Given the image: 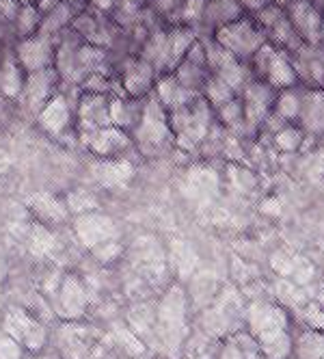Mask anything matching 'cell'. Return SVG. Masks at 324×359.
<instances>
[{"label": "cell", "mask_w": 324, "mask_h": 359, "mask_svg": "<svg viewBox=\"0 0 324 359\" xmlns=\"http://www.w3.org/2000/svg\"><path fill=\"white\" fill-rule=\"evenodd\" d=\"M246 323L264 357L286 359L290 355L292 338L288 331V316L279 305L255 303L246 312Z\"/></svg>", "instance_id": "obj_1"}, {"label": "cell", "mask_w": 324, "mask_h": 359, "mask_svg": "<svg viewBox=\"0 0 324 359\" xmlns=\"http://www.w3.org/2000/svg\"><path fill=\"white\" fill-rule=\"evenodd\" d=\"M136 154L145 158H156L162 156L169 149L176 147V135H173L169 126L167 109L158 102L154 91L145 100V113L139 123V128L132 133Z\"/></svg>", "instance_id": "obj_2"}, {"label": "cell", "mask_w": 324, "mask_h": 359, "mask_svg": "<svg viewBox=\"0 0 324 359\" xmlns=\"http://www.w3.org/2000/svg\"><path fill=\"white\" fill-rule=\"evenodd\" d=\"M248 67H251V74L255 81L268 83L277 91L286 89V87H294V85H298V81H301L290 53L272 46L270 41L260 46V50L253 55Z\"/></svg>", "instance_id": "obj_3"}, {"label": "cell", "mask_w": 324, "mask_h": 359, "mask_svg": "<svg viewBox=\"0 0 324 359\" xmlns=\"http://www.w3.org/2000/svg\"><path fill=\"white\" fill-rule=\"evenodd\" d=\"M80 89L63 85L61 91L37 113L35 121L41 130L52 139H65L67 135L76 137V102Z\"/></svg>", "instance_id": "obj_4"}, {"label": "cell", "mask_w": 324, "mask_h": 359, "mask_svg": "<svg viewBox=\"0 0 324 359\" xmlns=\"http://www.w3.org/2000/svg\"><path fill=\"white\" fill-rule=\"evenodd\" d=\"M212 39L225 48L230 55H234L238 61H242L246 65L251 63V59L260 50V46L268 41L266 33L255 22V18L248 15V13H244L242 18L225 24V27L216 29Z\"/></svg>", "instance_id": "obj_5"}, {"label": "cell", "mask_w": 324, "mask_h": 359, "mask_svg": "<svg viewBox=\"0 0 324 359\" xmlns=\"http://www.w3.org/2000/svg\"><path fill=\"white\" fill-rule=\"evenodd\" d=\"M61 87L63 83L55 65L45 69H37V72H29L27 81H24V89L17 97V109L35 119L37 113L61 91Z\"/></svg>", "instance_id": "obj_6"}, {"label": "cell", "mask_w": 324, "mask_h": 359, "mask_svg": "<svg viewBox=\"0 0 324 359\" xmlns=\"http://www.w3.org/2000/svg\"><path fill=\"white\" fill-rule=\"evenodd\" d=\"M115 76L119 81V87L126 95L132 97H147L156 87L158 72L149 65L143 57L130 55L126 59L117 61L115 65Z\"/></svg>", "instance_id": "obj_7"}, {"label": "cell", "mask_w": 324, "mask_h": 359, "mask_svg": "<svg viewBox=\"0 0 324 359\" xmlns=\"http://www.w3.org/2000/svg\"><path fill=\"white\" fill-rule=\"evenodd\" d=\"M57 55V37H50L43 33H35L31 37L15 39L13 57L24 67V72H37L55 65Z\"/></svg>", "instance_id": "obj_8"}, {"label": "cell", "mask_w": 324, "mask_h": 359, "mask_svg": "<svg viewBox=\"0 0 324 359\" xmlns=\"http://www.w3.org/2000/svg\"><path fill=\"white\" fill-rule=\"evenodd\" d=\"M111 121V95H97V93H83L76 102V133L78 143L80 139L102 130Z\"/></svg>", "instance_id": "obj_9"}, {"label": "cell", "mask_w": 324, "mask_h": 359, "mask_svg": "<svg viewBox=\"0 0 324 359\" xmlns=\"http://www.w3.org/2000/svg\"><path fill=\"white\" fill-rule=\"evenodd\" d=\"M71 29L76 31L87 43L102 46V48H111L119 33V29L115 27V22L111 20L108 13H102L89 5H85L76 13V18L71 22Z\"/></svg>", "instance_id": "obj_10"}, {"label": "cell", "mask_w": 324, "mask_h": 359, "mask_svg": "<svg viewBox=\"0 0 324 359\" xmlns=\"http://www.w3.org/2000/svg\"><path fill=\"white\" fill-rule=\"evenodd\" d=\"M80 145L87 151H91L93 156L106 158V161L123 158L128 151H136L132 135H128L126 130H121L117 126H106L102 130L80 139Z\"/></svg>", "instance_id": "obj_11"}, {"label": "cell", "mask_w": 324, "mask_h": 359, "mask_svg": "<svg viewBox=\"0 0 324 359\" xmlns=\"http://www.w3.org/2000/svg\"><path fill=\"white\" fill-rule=\"evenodd\" d=\"M275 95H277L275 87H270L268 83H262V81H255V79L240 91V100H242V107H244L246 130H251V133L260 130V126L264 123V119L272 111Z\"/></svg>", "instance_id": "obj_12"}, {"label": "cell", "mask_w": 324, "mask_h": 359, "mask_svg": "<svg viewBox=\"0 0 324 359\" xmlns=\"http://www.w3.org/2000/svg\"><path fill=\"white\" fill-rule=\"evenodd\" d=\"M294 31L303 39L305 46H320V31L324 15L309 3V0H292L283 7Z\"/></svg>", "instance_id": "obj_13"}, {"label": "cell", "mask_w": 324, "mask_h": 359, "mask_svg": "<svg viewBox=\"0 0 324 359\" xmlns=\"http://www.w3.org/2000/svg\"><path fill=\"white\" fill-rule=\"evenodd\" d=\"M59 357L61 359H95L97 342L89 336V329L80 323H65L59 333Z\"/></svg>", "instance_id": "obj_14"}, {"label": "cell", "mask_w": 324, "mask_h": 359, "mask_svg": "<svg viewBox=\"0 0 324 359\" xmlns=\"http://www.w3.org/2000/svg\"><path fill=\"white\" fill-rule=\"evenodd\" d=\"M242 15H244V11L238 5V0H206L204 18L197 27V37H202L206 31L210 33L208 37H212L216 29L225 27V24H230Z\"/></svg>", "instance_id": "obj_15"}, {"label": "cell", "mask_w": 324, "mask_h": 359, "mask_svg": "<svg viewBox=\"0 0 324 359\" xmlns=\"http://www.w3.org/2000/svg\"><path fill=\"white\" fill-rule=\"evenodd\" d=\"M145 100L147 97H132L126 93H117L111 97V121L113 126L132 135L145 113Z\"/></svg>", "instance_id": "obj_16"}, {"label": "cell", "mask_w": 324, "mask_h": 359, "mask_svg": "<svg viewBox=\"0 0 324 359\" xmlns=\"http://www.w3.org/2000/svg\"><path fill=\"white\" fill-rule=\"evenodd\" d=\"M154 95L158 97V102L167 111H171V109L182 107V104H186V102L195 100L199 93H195L188 87H184L182 81L173 72H167V74H160L158 79H156Z\"/></svg>", "instance_id": "obj_17"}, {"label": "cell", "mask_w": 324, "mask_h": 359, "mask_svg": "<svg viewBox=\"0 0 324 359\" xmlns=\"http://www.w3.org/2000/svg\"><path fill=\"white\" fill-rule=\"evenodd\" d=\"M24 81H27V72H24V67L13 57V46H11L0 57V95L17 102L24 89Z\"/></svg>", "instance_id": "obj_18"}, {"label": "cell", "mask_w": 324, "mask_h": 359, "mask_svg": "<svg viewBox=\"0 0 324 359\" xmlns=\"http://www.w3.org/2000/svg\"><path fill=\"white\" fill-rule=\"evenodd\" d=\"M85 7V5H83ZM80 5H73V3H65V0H59V3L45 11L41 15V27L39 33L50 35V37H59L61 33H65L67 29H71V22L76 18V13L83 9Z\"/></svg>", "instance_id": "obj_19"}, {"label": "cell", "mask_w": 324, "mask_h": 359, "mask_svg": "<svg viewBox=\"0 0 324 359\" xmlns=\"http://www.w3.org/2000/svg\"><path fill=\"white\" fill-rule=\"evenodd\" d=\"M298 121L303 123V130L322 135L324 133V91L307 89L303 93V109Z\"/></svg>", "instance_id": "obj_20"}, {"label": "cell", "mask_w": 324, "mask_h": 359, "mask_svg": "<svg viewBox=\"0 0 324 359\" xmlns=\"http://www.w3.org/2000/svg\"><path fill=\"white\" fill-rule=\"evenodd\" d=\"M303 93L305 91L298 89V85L279 89L275 95V102H272V113L286 123L298 121V117H301V109H303Z\"/></svg>", "instance_id": "obj_21"}, {"label": "cell", "mask_w": 324, "mask_h": 359, "mask_svg": "<svg viewBox=\"0 0 324 359\" xmlns=\"http://www.w3.org/2000/svg\"><path fill=\"white\" fill-rule=\"evenodd\" d=\"M216 113V121L225 128V130L240 135L246 130V121H244V107H242V100L240 95H236L234 100H230L227 104H223L220 109L214 111Z\"/></svg>", "instance_id": "obj_22"}, {"label": "cell", "mask_w": 324, "mask_h": 359, "mask_svg": "<svg viewBox=\"0 0 324 359\" xmlns=\"http://www.w3.org/2000/svg\"><path fill=\"white\" fill-rule=\"evenodd\" d=\"M238 93L223 81V79H218V76H214V74H210L208 76V81H206V85H204V89H202V97L208 102V104L216 111V109H220L223 104H227L230 100H234Z\"/></svg>", "instance_id": "obj_23"}, {"label": "cell", "mask_w": 324, "mask_h": 359, "mask_svg": "<svg viewBox=\"0 0 324 359\" xmlns=\"http://www.w3.org/2000/svg\"><path fill=\"white\" fill-rule=\"evenodd\" d=\"M39 27H41V13L37 11V7L35 5H20L15 20H13L15 37L17 39L31 37V35L39 33Z\"/></svg>", "instance_id": "obj_24"}, {"label": "cell", "mask_w": 324, "mask_h": 359, "mask_svg": "<svg viewBox=\"0 0 324 359\" xmlns=\"http://www.w3.org/2000/svg\"><path fill=\"white\" fill-rule=\"evenodd\" d=\"M272 139H275V145L281 149V151H298L301 149V145L305 143V130L303 126H294V123H286L281 126L279 130L272 135Z\"/></svg>", "instance_id": "obj_25"}, {"label": "cell", "mask_w": 324, "mask_h": 359, "mask_svg": "<svg viewBox=\"0 0 324 359\" xmlns=\"http://www.w3.org/2000/svg\"><path fill=\"white\" fill-rule=\"evenodd\" d=\"M298 359H324V336L320 331H305L296 344Z\"/></svg>", "instance_id": "obj_26"}, {"label": "cell", "mask_w": 324, "mask_h": 359, "mask_svg": "<svg viewBox=\"0 0 324 359\" xmlns=\"http://www.w3.org/2000/svg\"><path fill=\"white\" fill-rule=\"evenodd\" d=\"M270 3H272V0H238V5L242 7V11L248 13V15L258 13L260 9H264V7L270 5Z\"/></svg>", "instance_id": "obj_27"}, {"label": "cell", "mask_w": 324, "mask_h": 359, "mask_svg": "<svg viewBox=\"0 0 324 359\" xmlns=\"http://www.w3.org/2000/svg\"><path fill=\"white\" fill-rule=\"evenodd\" d=\"M117 3H119V0H87V5H89V7H93V9H97V11H102V13H108V15H111V11L117 7Z\"/></svg>", "instance_id": "obj_28"}, {"label": "cell", "mask_w": 324, "mask_h": 359, "mask_svg": "<svg viewBox=\"0 0 324 359\" xmlns=\"http://www.w3.org/2000/svg\"><path fill=\"white\" fill-rule=\"evenodd\" d=\"M272 3H277L279 7H286V5H290V3H292V0H272Z\"/></svg>", "instance_id": "obj_29"}, {"label": "cell", "mask_w": 324, "mask_h": 359, "mask_svg": "<svg viewBox=\"0 0 324 359\" xmlns=\"http://www.w3.org/2000/svg\"><path fill=\"white\" fill-rule=\"evenodd\" d=\"M65 3H73V5H87V0H65Z\"/></svg>", "instance_id": "obj_30"}, {"label": "cell", "mask_w": 324, "mask_h": 359, "mask_svg": "<svg viewBox=\"0 0 324 359\" xmlns=\"http://www.w3.org/2000/svg\"><path fill=\"white\" fill-rule=\"evenodd\" d=\"M17 3H20V5H35L37 0H17Z\"/></svg>", "instance_id": "obj_31"}, {"label": "cell", "mask_w": 324, "mask_h": 359, "mask_svg": "<svg viewBox=\"0 0 324 359\" xmlns=\"http://www.w3.org/2000/svg\"><path fill=\"white\" fill-rule=\"evenodd\" d=\"M320 43L324 46V22H322V31H320Z\"/></svg>", "instance_id": "obj_32"}, {"label": "cell", "mask_w": 324, "mask_h": 359, "mask_svg": "<svg viewBox=\"0 0 324 359\" xmlns=\"http://www.w3.org/2000/svg\"><path fill=\"white\" fill-rule=\"evenodd\" d=\"M132 3H136V5H143V7H145V5L149 3V0H132Z\"/></svg>", "instance_id": "obj_33"}]
</instances>
